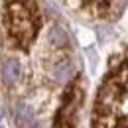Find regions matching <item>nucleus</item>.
<instances>
[{
	"mask_svg": "<svg viewBox=\"0 0 128 128\" xmlns=\"http://www.w3.org/2000/svg\"><path fill=\"white\" fill-rule=\"evenodd\" d=\"M85 98V89H83V79L77 77L73 81L63 95L61 106L55 114V122L53 128H75L77 126V118H79V110Z\"/></svg>",
	"mask_w": 128,
	"mask_h": 128,
	"instance_id": "2",
	"label": "nucleus"
},
{
	"mask_svg": "<svg viewBox=\"0 0 128 128\" xmlns=\"http://www.w3.org/2000/svg\"><path fill=\"white\" fill-rule=\"evenodd\" d=\"M4 16H8L10 34L22 49H28L40 28V18L36 14V6L28 0H10L4 8Z\"/></svg>",
	"mask_w": 128,
	"mask_h": 128,
	"instance_id": "1",
	"label": "nucleus"
},
{
	"mask_svg": "<svg viewBox=\"0 0 128 128\" xmlns=\"http://www.w3.org/2000/svg\"><path fill=\"white\" fill-rule=\"evenodd\" d=\"M0 118H2V110H0Z\"/></svg>",
	"mask_w": 128,
	"mask_h": 128,
	"instance_id": "4",
	"label": "nucleus"
},
{
	"mask_svg": "<svg viewBox=\"0 0 128 128\" xmlns=\"http://www.w3.org/2000/svg\"><path fill=\"white\" fill-rule=\"evenodd\" d=\"M20 77V65L16 59H6L4 67H2V79L6 85H14Z\"/></svg>",
	"mask_w": 128,
	"mask_h": 128,
	"instance_id": "3",
	"label": "nucleus"
}]
</instances>
